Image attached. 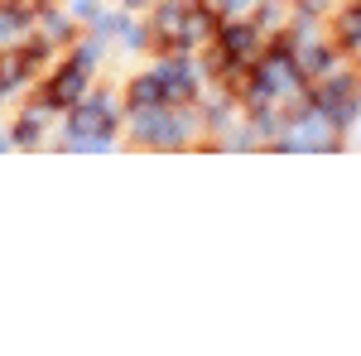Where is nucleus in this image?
Listing matches in <instances>:
<instances>
[{
    "mask_svg": "<svg viewBox=\"0 0 361 356\" xmlns=\"http://www.w3.org/2000/svg\"><path fill=\"white\" fill-rule=\"evenodd\" d=\"M255 82H260V97L265 92H289V87L299 82V63L289 58V49H279L275 58H265V68H260Z\"/></svg>",
    "mask_w": 361,
    "mask_h": 356,
    "instance_id": "1",
    "label": "nucleus"
},
{
    "mask_svg": "<svg viewBox=\"0 0 361 356\" xmlns=\"http://www.w3.org/2000/svg\"><path fill=\"white\" fill-rule=\"evenodd\" d=\"M87 87V63H73V68H63L54 78V87H49V106H73L78 97H82Z\"/></svg>",
    "mask_w": 361,
    "mask_h": 356,
    "instance_id": "2",
    "label": "nucleus"
},
{
    "mask_svg": "<svg viewBox=\"0 0 361 356\" xmlns=\"http://www.w3.org/2000/svg\"><path fill=\"white\" fill-rule=\"evenodd\" d=\"M217 39H222V54L231 58V63H241V58L255 54V29L250 25H226V29H217Z\"/></svg>",
    "mask_w": 361,
    "mask_h": 356,
    "instance_id": "3",
    "label": "nucleus"
},
{
    "mask_svg": "<svg viewBox=\"0 0 361 356\" xmlns=\"http://www.w3.org/2000/svg\"><path fill=\"white\" fill-rule=\"evenodd\" d=\"M178 29H183V5H164L159 10V34L178 44Z\"/></svg>",
    "mask_w": 361,
    "mask_h": 356,
    "instance_id": "4",
    "label": "nucleus"
},
{
    "mask_svg": "<svg viewBox=\"0 0 361 356\" xmlns=\"http://www.w3.org/2000/svg\"><path fill=\"white\" fill-rule=\"evenodd\" d=\"M130 102H135V106H154V102H159V82H154V78H140V82L130 87Z\"/></svg>",
    "mask_w": 361,
    "mask_h": 356,
    "instance_id": "5",
    "label": "nucleus"
},
{
    "mask_svg": "<svg viewBox=\"0 0 361 356\" xmlns=\"http://www.w3.org/2000/svg\"><path fill=\"white\" fill-rule=\"evenodd\" d=\"M357 39H361V20H357V10H347V15H342V44L357 49Z\"/></svg>",
    "mask_w": 361,
    "mask_h": 356,
    "instance_id": "6",
    "label": "nucleus"
}]
</instances>
